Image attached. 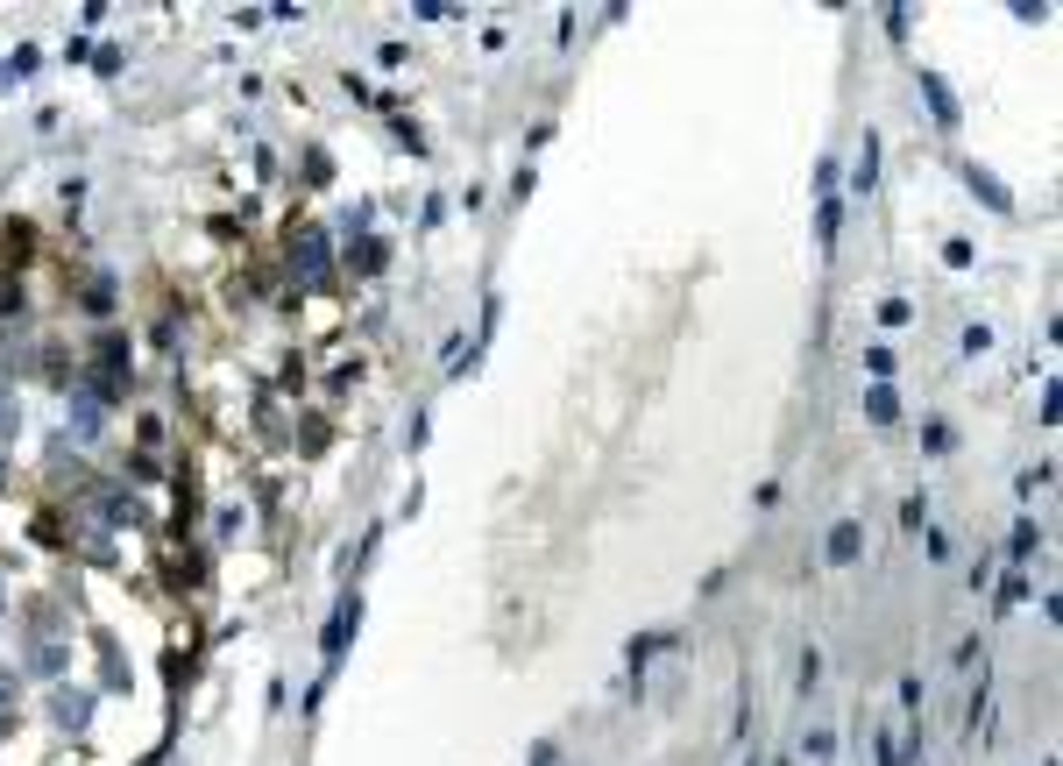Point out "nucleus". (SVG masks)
<instances>
[{
	"instance_id": "f03ea898",
	"label": "nucleus",
	"mask_w": 1063,
	"mask_h": 766,
	"mask_svg": "<svg viewBox=\"0 0 1063 766\" xmlns=\"http://www.w3.org/2000/svg\"><path fill=\"white\" fill-rule=\"evenodd\" d=\"M830 554H837V561H851V554H858V525H837V540H830Z\"/></svg>"
},
{
	"instance_id": "7ed1b4c3",
	"label": "nucleus",
	"mask_w": 1063,
	"mask_h": 766,
	"mask_svg": "<svg viewBox=\"0 0 1063 766\" xmlns=\"http://www.w3.org/2000/svg\"><path fill=\"white\" fill-rule=\"evenodd\" d=\"M539 766H560V752H553V745H546V752H539Z\"/></svg>"
},
{
	"instance_id": "f257e3e1",
	"label": "nucleus",
	"mask_w": 1063,
	"mask_h": 766,
	"mask_svg": "<svg viewBox=\"0 0 1063 766\" xmlns=\"http://www.w3.org/2000/svg\"><path fill=\"white\" fill-rule=\"evenodd\" d=\"M291 270H305V277H312V284H319V277H326V249H319V235H305V242H298V249H291Z\"/></svg>"
}]
</instances>
